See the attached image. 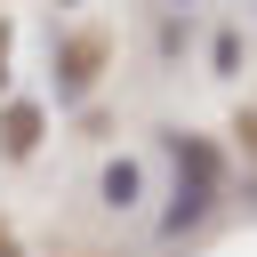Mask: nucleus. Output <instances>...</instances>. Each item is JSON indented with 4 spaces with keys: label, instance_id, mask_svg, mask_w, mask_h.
Returning <instances> with one entry per match:
<instances>
[{
    "label": "nucleus",
    "instance_id": "obj_1",
    "mask_svg": "<svg viewBox=\"0 0 257 257\" xmlns=\"http://www.w3.org/2000/svg\"><path fill=\"white\" fill-rule=\"evenodd\" d=\"M96 64H104V32L56 40V104H80V96L96 88Z\"/></svg>",
    "mask_w": 257,
    "mask_h": 257
},
{
    "label": "nucleus",
    "instance_id": "obj_2",
    "mask_svg": "<svg viewBox=\"0 0 257 257\" xmlns=\"http://www.w3.org/2000/svg\"><path fill=\"white\" fill-rule=\"evenodd\" d=\"M217 193H225V185H209V177H177V193H169V209H161V233L177 241V233H193V225H209V209H217Z\"/></svg>",
    "mask_w": 257,
    "mask_h": 257
},
{
    "label": "nucleus",
    "instance_id": "obj_3",
    "mask_svg": "<svg viewBox=\"0 0 257 257\" xmlns=\"http://www.w3.org/2000/svg\"><path fill=\"white\" fill-rule=\"evenodd\" d=\"M161 145H169L177 177H209V185H225V153H217L209 137H193V128H161Z\"/></svg>",
    "mask_w": 257,
    "mask_h": 257
},
{
    "label": "nucleus",
    "instance_id": "obj_4",
    "mask_svg": "<svg viewBox=\"0 0 257 257\" xmlns=\"http://www.w3.org/2000/svg\"><path fill=\"white\" fill-rule=\"evenodd\" d=\"M96 201H104L112 217H128V209L145 201V169H137V161H104V177H96Z\"/></svg>",
    "mask_w": 257,
    "mask_h": 257
},
{
    "label": "nucleus",
    "instance_id": "obj_5",
    "mask_svg": "<svg viewBox=\"0 0 257 257\" xmlns=\"http://www.w3.org/2000/svg\"><path fill=\"white\" fill-rule=\"evenodd\" d=\"M32 145H40V104H8L0 112V153L8 161H32Z\"/></svg>",
    "mask_w": 257,
    "mask_h": 257
},
{
    "label": "nucleus",
    "instance_id": "obj_6",
    "mask_svg": "<svg viewBox=\"0 0 257 257\" xmlns=\"http://www.w3.org/2000/svg\"><path fill=\"white\" fill-rule=\"evenodd\" d=\"M209 64H217V72H241V32H217V48H209Z\"/></svg>",
    "mask_w": 257,
    "mask_h": 257
},
{
    "label": "nucleus",
    "instance_id": "obj_7",
    "mask_svg": "<svg viewBox=\"0 0 257 257\" xmlns=\"http://www.w3.org/2000/svg\"><path fill=\"white\" fill-rule=\"evenodd\" d=\"M241 137H249V145H257V112H241Z\"/></svg>",
    "mask_w": 257,
    "mask_h": 257
},
{
    "label": "nucleus",
    "instance_id": "obj_8",
    "mask_svg": "<svg viewBox=\"0 0 257 257\" xmlns=\"http://www.w3.org/2000/svg\"><path fill=\"white\" fill-rule=\"evenodd\" d=\"M0 80H8V32H0Z\"/></svg>",
    "mask_w": 257,
    "mask_h": 257
},
{
    "label": "nucleus",
    "instance_id": "obj_9",
    "mask_svg": "<svg viewBox=\"0 0 257 257\" xmlns=\"http://www.w3.org/2000/svg\"><path fill=\"white\" fill-rule=\"evenodd\" d=\"M169 8H177V16H185V8H193V0H169Z\"/></svg>",
    "mask_w": 257,
    "mask_h": 257
},
{
    "label": "nucleus",
    "instance_id": "obj_10",
    "mask_svg": "<svg viewBox=\"0 0 257 257\" xmlns=\"http://www.w3.org/2000/svg\"><path fill=\"white\" fill-rule=\"evenodd\" d=\"M64 8H80V0H64Z\"/></svg>",
    "mask_w": 257,
    "mask_h": 257
}]
</instances>
